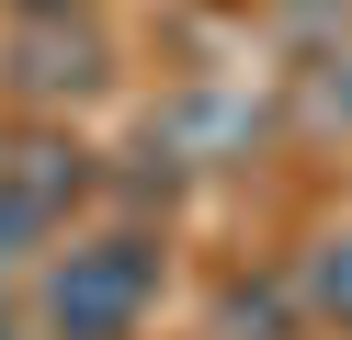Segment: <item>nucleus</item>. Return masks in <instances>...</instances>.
Instances as JSON below:
<instances>
[{"mask_svg":"<svg viewBox=\"0 0 352 340\" xmlns=\"http://www.w3.org/2000/svg\"><path fill=\"white\" fill-rule=\"evenodd\" d=\"M125 295H137V249L57 272V317H69V329H102V317H125Z\"/></svg>","mask_w":352,"mask_h":340,"instance_id":"1","label":"nucleus"},{"mask_svg":"<svg viewBox=\"0 0 352 340\" xmlns=\"http://www.w3.org/2000/svg\"><path fill=\"white\" fill-rule=\"evenodd\" d=\"M23 80H34V91H57V80H91V45H57V34H34V45H23Z\"/></svg>","mask_w":352,"mask_h":340,"instance_id":"2","label":"nucleus"}]
</instances>
